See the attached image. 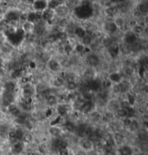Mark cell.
Masks as SVG:
<instances>
[{
    "instance_id": "cell-18",
    "label": "cell",
    "mask_w": 148,
    "mask_h": 155,
    "mask_svg": "<svg viewBox=\"0 0 148 155\" xmlns=\"http://www.w3.org/2000/svg\"><path fill=\"white\" fill-rule=\"evenodd\" d=\"M38 14H37V13H35V12L29 13L28 15L27 16V21H28L29 23H32L35 22V21L38 20Z\"/></svg>"
},
{
    "instance_id": "cell-54",
    "label": "cell",
    "mask_w": 148,
    "mask_h": 155,
    "mask_svg": "<svg viewBox=\"0 0 148 155\" xmlns=\"http://www.w3.org/2000/svg\"><path fill=\"white\" fill-rule=\"evenodd\" d=\"M66 33H59L57 36V38L59 39H66Z\"/></svg>"
},
{
    "instance_id": "cell-17",
    "label": "cell",
    "mask_w": 148,
    "mask_h": 155,
    "mask_svg": "<svg viewBox=\"0 0 148 155\" xmlns=\"http://www.w3.org/2000/svg\"><path fill=\"white\" fill-rule=\"evenodd\" d=\"M92 107V103L91 102H87L86 103H84L83 105L81 107V110H82V112L84 113H87L91 110Z\"/></svg>"
},
{
    "instance_id": "cell-57",
    "label": "cell",
    "mask_w": 148,
    "mask_h": 155,
    "mask_svg": "<svg viewBox=\"0 0 148 155\" xmlns=\"http://www.w3.org/2000/svg\"><path fill=\"white\" fill-rule=\"evenodd\" d=\"M51 114H52V110H51V109H48V110L46 111V112H45V116L49 117V116H51Z\"/></svg>"
},
{
    "instance_id": "cell-6",
    "label": "cell",
    "mask_w": 148,
    "mask_h": 155,
    "mask_svg": "<svg viewBox=\"0 0 148 155\" xmlns=\"http://www.w3.org/2000/svg\"><path fill=\"white\" fill-rule=\"evenodd\" d=\"M119 155H132V149L127 145H124L118 149Z\"/></svg>"
},
{
    "instance_id": "cell-48",
    "label": "cell",
    "mask_w": 148,
    "mask_h": 155,
    "mask_svg": "<svg viewBox=\"0 0 148 155\" xmlns=\"http://www.w3.org/2000/svg\"><path fill=\"white\" fill-rule=\"evenodd\" d=\"M118 49L116 47V48H114L113 49L110 50V55H112V57H116V55H118Z\"/></svg>"
},
{
    "instance_id": "cell-8",
    "label": "cell",
    "mask_w": 148,
    "mask_h": 155,
    "mask_svg": "<svg viewBox=\"0 0 148 155\" xmlns=\"http://www.w3.org/2000/svg\"><path fill=\"white\" fill-rule=\"evenodd\" d=\"M87 60L89 65H90L91 66H97V65L99 64V59L96 55H89V56L87 57Z\"/></svg>"
},
{
    "instance_id": "cell-9",
    "label": "cell",
    "mask_w": 148,
    "mask_h": 155,
    "mask_svg": "<svg viewBox=\"0 0 148 155\" xmlns=\"http://www.w3.org/2000/svg\"><path fill=\"white\" fill-rule=\"evenodd\" d=\"M100 84L97 80H92V81H90V82L88 83V85H87L89 89L92 91L98 90V89L100 88Z\"/></svg>"
},
{
    "instance_id": "cell-15",
    "label": "cell",
    "mask_w": 148,
    "mask_h": 155,
    "mask_svg": "<svg viewBox=\"0 0 148 155\" xmlns=\"http://www.w3.org/2000/svg\"><path fill=\"white\" fill-rule=\"evenodd\" d=\"M23 150V146H22V143L17 142L14 144H13L12 146V151L14 154H19L21 153Z\"/></svg>"
},
{
    "instance_id": "cell-56",
    "label": "cell",
    "mask_w": 148,
    "mask_h": 155,
    "mask_svg": "<svg viewBox=\"0 0 148 155\" xmlns=\"http://www.w3.org/2000/svg\"><path fill=\"white\" fill-rule=\"evenodd\" d=\"M65 51L66 52H70L71 50H72V48H71V47L70 45H69V44H67L66 46V47H65Z\"/></svg>"
},
{
    "instance_id": "cell-20",
    "label": "cell",
    "mask_w": 148,
    "mask_h": 155,
    "mask_svg": "<svg viewBox=\"0 0 148 155\" xmlns=\"http://www.w3.org/2000/svg\"><path fill=\"white\" fill-rule=\"evenodd\" d=\"M74 33L76 34V36H77V37H79V38H81L82 39L83 37L85 36V31L81 27H77V28L75 29V31H74Z\"/></svg>"
},
{
    "instance_id": "cell-46",
    "label": "cell",
    "mask_w": 148,
    "mask_h": 155,
    "mask_svg": "<svg viewBox=\"0 0 148 155\" xmlns=\"http://www.w3.org/2000/svg\"><path fill=\"white\" fill-rule=\"evenodd\" d=\"M131 120L129 117H126V118H125L124 120H123V125H125L126 127H129L130 125H131Z\"/></svg>"
},
{
    "instance_id": "cell-13",
    "label": "cell",
    "mask_w": 148,
    "mask_h": 155,
    "mask_svg": "<svg viewBox=\"0 0 148 155\" xmlns=\"http://www.w3.org/2000/svg\"><path fill=\"white\" fill-rule=\"evenodd\" d=\"M48 68L52 71H57L59 69V64L56 61V60H51L48 62Z\"/></svg>"
},
{
    "instance_id": "cell-1",
    "label": "cell",
    "mask_w": 148,
    "mask_h": 155,
    "mask_svg": "<svg viewBox=\"0 0 148 155\" xmlns=\"http://www.w3.org/2000/svg\"><path fill=\"white\" fill-rule=\"evenodd\" d=\"M88 1H84V4L78 6L74 9V14L80 19H87L91 17L93 14V9L90 4H87Z\"/></svg>"
},
{
    "instance_id": "cell-22",
    "label": "cell",
    "mask_w": 148,
    "mask_h": 155,
    "mask_svg": "<svg viewBox=\"0 0 148 155\" xmlns=\"http://www.w3.org/2000/svg\"><path fill=\"white\" fill-rule=\"evenodd\" d=\"M60 129L57 127H55V126H52L51 128H49V133H51L52 136H58V135L60 134Z\"/></svg>"
},
{
    "instance_id": "cell-47",
    "label": "cell",
    "mask_w": 148,
    "mask_h": 155,
    "mask_svg": "<svg viewBox=\"0 0 148 155\" xmlns=\"http://www.w3.org/2000/svg\"><path fill=\"white\" fill-rule=\"evenodd\" d=\"M128 102H129V105H133L134 104V102H135V99H134V97H133L132 95H129L128 97Z\"/></svg>"
},
{
    "instance_id": "cell-39",
    "label": "cell",
    "mask_w": 148,
    "mask_h": 155,
    "mask_svg": "<svg viewBox=\"0 0 148 155\" xmlns=\"http://www.w3.org/2000/svg\"><path fill=\"white\" fill-rule=\"evenodd\" d=\"M129 128L132 130H135L139 128V123L136 120H131V123L130 125Z\"/></svg>"
},
{
    "instance_id": "cell-12",
    "label": "cell",
    "mask_w": 148,
    "mask_h": 155,
    "mask_svg": "<svg viewBox=\"0 0 148 155\" xmlns=\"http://www.w3.org/2000/svg\"><path fill=\"white\" fill-rule=\"evenodd\" d=\"M105 28L107 31L110 33H114L117 30V27L113 22H107L105 23Z\"/></svg>"
},
{
    "instance_id": "cell-24",
    "label": "cell",
    "mask_w": 148,
    "mask_h": 155,
    "mask_svg": "<svg viewBox=\"0 0 148 155\" xmlns=\"http://www.w3.org/2000/svg\"><path fill=\"white\" fill-rule=\"evenodd\" d=\"M114 23L117 27V28H122L123 25H124V20L121 17H117V18L115 20Z\"/></svg>"
},
{
    "instance_id": "cell-34",
    "label": "cell",
    "mask_w": 148,
    "mask_h": 155,
    "mask_svg": "<svg viewBox=\"0 0 148 155\" xmlns=\"http://www.w3.org/2000/svg\"><path fill=\"white\" fill-rule=\"evenodd\" d=\"M56 12H57L58 13V15L59 16H61V15H65L66 14V12H68V10L67 9H66V8H64V7H61V8H60V7H56Z\"/></svg>"
},
{
    "instance_id": "cell-41",
    "label": "cell",
    "mask_w": 148,
    "mask_h": 155,
    "mask_svg": "<svg viewBox=\"0 0 148 155\" xmlns=\"http://www.w3.org/2000/svg\"><path fill=\"white\" fill-rule=\"evenodd\" d=\"M120 105H121V107L122 109H123V110H127L129 107H130L129 102H128L126 100L122 101V102H121V104H120Z\"/></svg>"
},
{
    "instance_id": "cell-3",
    "label": "cell",
    "mask_w": 148,
    "mask_h": 155,
    "mask_svg": "<svg viewBox=\"0 0 148 155\" xmlns=\"http://www.w3.org/2000/svg\"><path fill=\"white\" fill-rule=\"evenodd\" d=\"M13 100H14V97L12 92L6 91L3 94V104L5 106H9L13 102Z\"/></svg>"
},
{
    "instance_id": "cell-51",
    "label": "cell",
    "mask_w": 148,
    "mask_h": 155,
    "mask_svg": "<svg viewBox=\"0 0 148 155\" xmlns=\"http://www.w3.org/2000/svg\"><path fill=\"white\" fill-rule=\"evenodd\" d=\"M139 9H140L141 12H146L147 9V6L144 4H142L140 5V7H139Z\"/></svg>"
},
{
    "instance_id": "cell-27",
    "label": "cell",
    "mask_w": 148,
    "mask_h": 155,
    "mask_svg": "<svg viewBox=\"0 0 148 155\" xmlns=\"http://www.w3.org/2000/svg\"><path fill=\"white\" fill-rule=\"evenodd\" d=\"M117 115L120 117H126L128 116V112L126 110L120 109L117 110Z\"/></svg>"
},
{
    "instance_id": "cell-62",
    "label": "cell",
    "mask_w": 148,
    "mask_h": 155,
    "mask_svg": "<svg viewBox=\"0 0 148 155\" xmlns=\"http://www.w3.org/2000/svg\"><path fill=\"white\" fill-rule=\"evenodd\" d=\"M76 155H80V154H76Z\"/></svg>"
},
{
    "instance_id": "cell-32",
    "label": "cell",
    "mask_w": 148,
    "mask_h": 155,
    "mask_svg": "<svg viewBox=\"0 0 148 155\" xmlns=\"http://www.w3.org/2000/svg\"><path fill=\"white\" fill-rule=\"evenodd\" d=\"M22 140H23L25 142L30 143L32 141V136L30 133H27V134H24L23 137H22Z\"/></svg>"
},
{
    "instance_id": "cell-42",
    "label": "cell",
    "mask_w": 148,
    "mask_h": 155,
    "mask_svg": "<svg viewBox=\"0 0 148 155\" xmlns=\"http://www.w3.org/2000/svg\"><path fill=\"white\" fill-rule=\"evenodd\" d=\"M33 27V25H32V23H30L27 22L24 25V29H25V31H31L32 29V28Z\"/></svg>"
},
{
    "instance_id": "cell-55",
    "label": "cell",
    "mask_w": 148,
    "mask_h": 155,
    "mask_svg": "<svg viewBox=\"0 0 148 155\" xmlns=\"http://www.w3.org/2000/svg\"><path fill=\"white\" fill-rule=\"evenodd\" d=\"M84 98L89 100V99H90L92 98V94H90V93H85V94H84Z\"/></svg>"
},
{
    "instance_id": "cell-35",
    "label": "cell",
    "mask_w": 148,
    "mask_h": 155,
    "mask_svg": "<svg viewBox=\"0 0 148 155\" xmlns=\"http://www.w3.org/2000/svg\"><path fill=\"white\" fill-rule=\"evenodd\" d=\"M77 84L74 82H73V81H69V82H68L67 84H66V88H67L69 90H74V89L77 88Z\"/></svg>"
},
{
    "instance_id": "cell-21",
    "label": "cell",
    "mask_w": 148,
    "mask_h": 155,
    "mask_svg": "<svg viewBox=\"0 0 148 155\" xmlns=\"http://www.w3.org/2000/svg\"><path fill=\"white\" fill-rule=\"evenodd\" d=\"M60 3H61V1H48V4H47V6H48V9H56V7H58L60 5Z\"/></svg>"
},
{
    "instance_id": "cell-31",
    "label": "cell",
    "mask_w": 148,
    "mask_h": 155,
    "mask_svg": "<svg viewBox=\"0 0 148 155\" xmlns=\"http://www.w3.org/2000/svg\"><path fill=\"white\" fill-rule=\"evenodd\" d=\"M119 84H120V88H121V92H126V91L129 89V84H127V83L123 82Z\"/></svg>"
},
{
    "instance_id": "cell-23",
    "label": "cell",
    "mask_w": 148,
    "mask_h": 155,
    "mask_svg": "<svg viewBox=\"0 0 148 155\" xmlns=\"http://www.w3.org/2000/svg\"><path fill=\"white\" fill-rule=\"evenodd\" d=\"M64 126H65V128L69 132H72L75 130V126H74V123H71V122H69V121L66 122V123H65Z\"/></svg>"
},
{
    "instance_id": "cell-4",
    "label": "cell",
    "mask_w": 148,
    "mask_h": 155,
    "mask_svg": "<svg viewBox=\"0 0 148 155\" xmlns=\"http://www.w3.org/2000/svg\"><path fill=\"white\" fill-rule=\"evenodd\" d=\"M34 9L36 10H44L47 7V1H43V0H38V1H35L32 4Z\"/></svg>"
},
{
    "instance_id": "cell-44",
    "label": "cell",
    "mask_w": 148,
    "mask_h": 155,
    "mask_svg": "<svg viewBox=\"0 0 148 155\" xmlns=\"http://www.w3.org/2000/svg\"><path fill=\"white\" fill-rule=\"evenodd\" d=\"M124 73L126 76H132L133 73H134V71H133V69H131V68H128L125 70Z\"/></svg>"
},
{
    "instance_id": "cell-58",
    "label": "cell",
    "mask_w": 148,
    "mask_h": 155,
    "mask_svg": "<svg viewBox=\"0 0 148 155\" xmlns=\"http://www.w3.org/2000/svg\"><path fill=\"white\" fill-rule=\"evenodd\" d=\"M27 155H42V154L39 152H35V151H30V152L27 153Z\"/></svg>"
},
{
    "instance_id": "cell-7",
    "label": "cell",
    "mask_w": 148,
    "mask_h": 155,
    "mask_svg": "<svg viewBox=\"0 0 148 155\" xmlns=\"http://www.w3.org/2000/svg\"><path fill=\"white\" fill-rule=\"evenodd\" d=\"M8 111H9V112H10L12 115H14V116L16 117H18L21 114L19 108L15 104H10V105L8 106Z\"/></svg>"
},
{
    "instance_id": "cell-38",
    "label": "cell",
    "mask_w": 148,
    "mask_h": 155,
    "mask_svg": "<svg viewBox=\"0 0 148 155\" xmlns=\"http://www.w3.org/2000/svg\"><path fill=\"white\" fill-rule=\"evenodd\" d=\"M68 143L66 141L60 140L59 143H58V149H67Z\"/></svg>"
},
{
    "instance_id": "cell-50",
    "label": "cell",
    "mask_w": 148,
    "mask_h": 155,
    "mask_svg": "<svg viewBox=\"0 0 148 155\" xmlns=\"http://www.w3.org/2000/svg\"><path fill=\"white\" fill-rule=\"evenodd\" d=\"M134 31H135V33H134V34L135 33L140 34V33H142V28L140 27V26H136L135 28H134Z\"/></svg>"
},
{
    "instance_id": "cell-53",
    "label": "cell",
    "mask_w": 148,
    "mask_h": 155,
    "mask_svg": "<svg viewBox=\"0 0 148 155\" xmlns=\"http://www.w3.org/2000/svg\"><path fill=\"white\" fill-rule=\"evenodd\" d=\"M76 49H77V52H82L83 50H84V47L83 45H81V44H79L77 46V47H76Z\"/></svg>"
},
{
    "instance_id": "cell-59",
    "label": "cell",
    "mask_w": 148,
    "mask_h": 155,
    "mask_svg": "<svg viewBox=\"0 0 148 155\" xmlns=\"http://www.w3.org/2000/svg\"><path fill=\"white\" fill-rule=\"evenodd\" d=\"M104 155H116V154L113 151H105V154Z\"/></svg>"
},
{
    "instance_id": "cell-5",
    "label": "cell",
    "mask_w": 148,
    "mask_h": 155,
    "mask_svg": "<svg viewBox=\"0 0 148 155\" xmlns=\"http://www.w3.org/2000/svg\"><path fill=\"white\" fill-rule=\"evenodd\" d=\"M33 94V89H32V86L30 85L27 84V86H25L23 90V97H25L26 100L30 99L31 97L32 94Z\"/></svg>"
},
{
    "instance_id": "cell-19",
    "label": "cell",
    "mask_w": 148,
    "mask_h": 155,
    "mask_svg": "<svg viewBox=\"0 0 148 155\" xmlns=\"http://www.w3.org/2000/svg\"><path fill=\"white\" fill-rule=\"evenodd\" d=\"M6 18L7 20L9 21L17 20L18 19V15H17V14L15 12H9L6 15Z\"/></svg>"
},
{
    "instance_id": "cell-52",
    "label": "cell",
    "mask_w": 148,
    "mask_h": 155,
    "mask_svg": "<svg viewBox=\"0 0 148 155\" xmlns=\"http://www.w3.org/2000/svg\"><path fill=\"white\" fill-rule=\"evenodd\" d=\"M45 89H47L45 87V86H43V85H38V91H39V92H40V94H41V93L43 92V91H44Z\"/></svg>"
},
{
    "instance_id": "cell-28",
    "label": "cell",
    "mask_w": 148,
    "mask_h": 155,
    "mask_svg": "<svg viewBox=\"0 0 148 155\" xmlns=\"http://www.w3.org/2000/svg\"><path fill=\"white\" fill-rule=\"evenodd\" d=\"M5 89L7 91L11 92V91H12L15 89V85L13 82H8L5 84Z\"/></svg>"
},
{
    "instance_id": "cell-36",
    "label": "cell",
    "mask_w": 148,
    "mask_h": 155,
    "mask_svg": "<svg viewBox=\"0 0 148 155\" xmlns=\"http://www.w3.org/2000/svg\"><path fill=\"white\" fill-rule=\"evenodd\" d=\"M46 150H47V146L46 145L44 144V143H42V144H40V146H38V152L40 153L41 154H44V153L46 152Z\"/></svg>"
},
{
    "instance_id": "cell-10",
    "label": "cell",
    "mask_w": 148,
    "mask_h": 155,
    "mask_svg": "<svg viewBox=\"0 0 148 155\" xmlns=\"http://www.w3.org/2000/svg\"><path fill=\"white\" fill-rule=\"evenodd\" d=\"M136 36L134 33H129L126 34V37H125V41L127 44H134L136 41Z\"/></svg>"
},
{
    "instance_id": "cell-30",
    "label": "cell",
    "mask_w": 148,
    "mask_h": 155,
    "mask_svg": "<svg viewBox=\"0 0 148 155\" xmlns=\"http://www.w3.org/2000/svg\"><path fill=\"white\" fill-rule=\"evenodd\" d=\"M109 78L110 81H113V82H118L120 80V76L118 73H112Z\"/></svg>"
},
{
    "instance_id": "cell-49",
    "label": "cell",
    "mask_w": 148,
    "mask_h": 155,
    "mask_svg": "<svg viewBox=\"0 0 148 155\" xmlns=\"http://www.w3.org/2000/svg\"><path fill=\"white\" fill-rule=\"evenodd\" d=\"M113 91H114V92H116V93L121 92V88H120V84L115 85V86H113Z\"/></svg>"
},
{
    "instance_id": "cell-29",
    "label": "cell",
    "mask_w": 148,
    "mask_h": 155,
    "mask_svg": "<svg viewBox=\"0 0 148 155\" xmlns=\"http://www.w3.org/2000/svg\"><path fill=\"white\" fill-rule=\"evenodd\" d=\"M47 102L49 105H54L56 103V98L55 96H51L47 98Z\"/></svg>"
},
{
    "instance_id": "cell-33",
    "label": "cell",
    "mask_w": 148,
    "mask_h": 155,
    "mask_svg": "<svg viewBox=\"0 0 148 155\" xmlns=\"http://www.w3.org/2000/svg\"><path fill=\"white\" fill-rule=\"evenodd\" d=\"M16 133V137H17V139L18 141H20V140L22 139V137L24 136V133L22 131V130L21 129H17L15 130Z\"/></svg>"
},
{
    "instance_id": "cell-61",
    "label": "cell",
    "mask_w": 148,
    "mask_h": 155,
    "mask_svg": "<svg viewBox=\"0 0 148 155\" xmlns=\"http://www.w3.org/2000/svg\"><path fill=\"white\" fill-rule=\"evenodd\" d=\"M1 60H0V68H1Z\"/></svg>"
},
{
    "instance_id": "cell-37",
    "label": "cell",
    "mask_w": 148,
    "mask_h": 155,
    "mask_svg": "<svg viewBox=\"0 0 148 155\" xmlns=\"http://www.w3.org/2000/svg\"><path fill=\"white\" fill-rule=\"evenodd\" d=\"M82 41H83L84 44H90L91 42H92V39H91L90 36H84L83 38H82Z\"/></svg>"
},
{
    "instance_id": "cell-26",
    "label": "cell",
    "mask_w": 148,
    "mask_h": 155,
    "mask_svg": "<svg viewBox=\"0 0 148 155\" xmlns=\"http://www.w3.org/2000/svg\"><path fill=\"white\" fill-rule=\"evenodd\" d=\"M57 111L60 115L63 116L66 112V107L65 105H59L57 108Z\"/></svg>"
},
{
    "instance_id": "cell-25",
    "label": "cell",
    "mask_w": 148,
    "mask_h": 155,
    "mask_svg": "<svg viewBox=\"0 0 148 155\" xmlns=\"http://www.w3.org/2000/svg\"><path fill=\"white\" fill-rule=\"evenodd\" d=\"M113 140L114 141H116V142H122L124 139V137L121 133H117L114 135V137H113Z\"/></svg>"
},
{
    "instance_id": "cell-60",
    "label": "cell",
    "mask_w": 148,
    "mask_h": 155,
    "mask_svg": "<svg viewBox=\"0 0 148 155\" xmlns=\"http://www.w3.org/2000/svg\"><path fill=\"white\" fill-rule=\"evenodd\" d=\"M30 66H31V67H32V66H35V64H34V63H30Z\"/></svg>"
},
{
    "instance_id": "cell-43",
    "label": "cell",
    "mask_w": 148,
    "mask_h": 155,
    "mask_svg": "<svg viewBox=\"0 0 148 155\" xmlns=\"http://www.w3.org/2000/svg\"><path fill=\"white\" fill-rule=\"evenodd\" d=\"M58 154L69 155V151H68V149H58Z\"/></svg>"
},
{
    "instance_id": "cell-45",
    "label": "cell",
    "mask_w": 148,
    "mask_h": 155,
    "mask_svg": "<svg viewBox=\"0 0 148 155\" xmlns=\"http://www.w3.org/2000/svg\"><path fill=\"white\" fill-rule=\"evenodd\" d=\"M91 117L92 118V120L95 121V120H98V119L100 118V115H99L98 112H95L91 114Z\"/></svg>"
},
{
    "instance_id": "cell-16",
    "label": "cell",
    "mask_w": 148,
    "mask_h": 155,
    "mask_svg": "<svg viewBox=\"0 0 148 155\" xmlns=\"http://www.w3.org/2000/svg\"><path fill=\"white\" fill-rule=\"evenodd\" d=\"M118 11V8L116 6H110L105 9V14L108 16H113Z\"/></svg>"
},
{
    "instance_id": "cell-40",
    "label": "cell",
    "mask_w": 148,
    "mask_h": 155,
    "mask_svg": "<svg viewBox=\"0 0 148 155\" xmlns=\"http://www.w3.org/2000/svg\"><path fill=\"white\" fill-rule=\"evenodd\" d=\"M53 84H54L55 86H57V87H59V86H62L63 85V81L61 78H56L54 79V81H53Z\"/></svg>"
},
{
    "instance_id": "cell-11",
    "label": "cell",
    "mask_w": 148,
    "mask_h": 155,
    "mask_svg": "<svg viewBox=\"0 0 148 155\" xmlns=\"http://www.w3.org/2000/svg\"><path fill=\"white\" fill-rule=\"evenodd\" d=\"M81 146H82L83 149L86 150V151H89V150L92 149V143L91 142L90 140L84 139L81 142Z\"/></svg>"
},
{
    "instance_id": "cell-14",
    "label": "cell",
    "mask_w": 148,
    "mask_h": 155,
    "mask_svg": "<svg viewBox=\"0 0 148 155\" xmlns=\"http://www.w3.org/2000/svg\"><path fill=\"white\" fill-rule=\"evenodd\" d=\"M53 16V11L51 9H45L42 13V17L45 20L49 21Z\"/></svg>"
},
{
    "instance_id": "cell-2",
    "label": "cell",
    "mask_w": 148,
    "mask_h": 155,
    "mask_svg": "<svg viewBox=\"0 0 148 155\" xmlns=\"http://www.w3.org/2000/svg\"><path fill=\"white\" fill-rule=\"evenodd\" d=\"M8 39L11 43L14 45H17L21 42L24 37V31L22 30H18L16 32L9 33L8 34Z\"/></svg>"
}]
</instances>
